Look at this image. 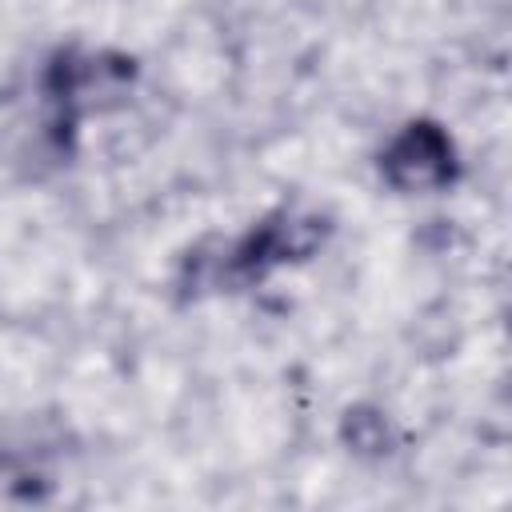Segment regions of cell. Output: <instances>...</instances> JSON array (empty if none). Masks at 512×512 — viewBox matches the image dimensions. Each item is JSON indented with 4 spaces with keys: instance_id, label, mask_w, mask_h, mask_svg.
Returning a JSON list of instances; mask_svg holds the SVG:
<instances>
[{
    "instance_id": "2",
    "label": "cell",
    "mask_w": 512,
    "mask_h": 512,
    "mask_svg": "<svg viewBox=\"0 0 512 512\" xmlns=\"http://www.w3.org/2000/svg\"><path fill=\"white\" fill-rule=\"evenodd\" d=\"M336 220L304 200H284L268 208L260 220H252L240 236H224V256H228V284L248 288L272 276L276 268H296L308 264L312 256L324 252L332 240Z\"/></svg>"
},
{
    "instance_id": "4",
    "label": "cell",
    "mask_w": 512,
    "mask_h": 512,
    "mask_svg": "<svg viewBox=\"0 0 512 512\" xmlns=\"http://www.w3.org/2000/svg\"><path fill=\"white\" fill-rule=\"evenodd\" d=\"M336 440L344 444L348 456L356 460H368V464H380V460H392L404 444V432L396 424V416L384 408V404H372V400H356L340 412L336 420Z\"/></svg>"
},
{
    "instance_id": "1",
    "label": "cell",
    "mask_w": 512,
    "mask_h": 512,
    "mask_svg": "<svg viewBox=\"0 0 512 512\" xmlns=\"http://www.w3.org/2000/svg\"><path fill=\"white\" fill-rule=\"evenodd\" d=\"M140 80V60L124 48H56L40 72V92L52 112V136L60 148H72L80 120L128 104V92Z\"/></svg>"
},
{
    "instance_id": "3",
    "label": "cell",
    "mask_w": 512,
    "mask_h": 512,
    "mask_svg": "<svg viewBox=\"0 0 512 512\" xmlns=\"http://www.w3.org/2000/svg\"><path fill=\"white\" fill-rule=\"evenodd\" d=\"M376 172L396 196H440L460 184L464 164L452 132L440 120L412 116L376 152Z\"/></svg>"
}]
</instances>
